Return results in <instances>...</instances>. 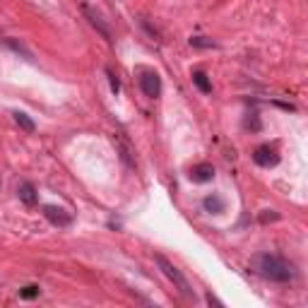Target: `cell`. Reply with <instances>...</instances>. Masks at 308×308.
Returning a JSON list of instances; mask_svg holds the SVG:
<instances>
[{
  "mask_svg": "<svg viewBox=\"0 0 308 308\" xmlns=\"http://www.w3.org/2000/svg\"><path fill=\"white\" fill-rule=\"evenodd\" d=\"M44 217L51 222V224H56V227H70L72 224V217L61 210V207H51V205H46L44 207Z\"/></svg>",
  "mask_w": 308,
  "mask_h": 308,
  "instance_id": "5",
  "label": "cell"
},
{
  "mask_svg": "<svg viewBox=\"0 0 308 308\" xmlns=\"http://www.w3.org/2000/svg\"><path fill=\"white\" fill-rule=\"evenodd\" d=\"M154 262H157V267L162 270V275L183 294L185 299H193V289H190V284H188V279L183 277V272L169 260V258H164V255H154Z\"/></svg>",
  "mask_w": 308,
  "mask_h": 308,
  "instance_id": "2",
  "label": "cell"
},
{
  "mask_svg": "<svg viewBox=\"0 0 308 308\" xmlns=\"http://www.w3.org/2000/svg\"><path fill=\"white\" fill-rule=\"evenodd\" d=\"M190 178H193L195 183H207V181L214 178V169H212L210 164H200V166H195V169L190 171Z\"/></svg>",
  "mask_w": 308,
  "mask_h": 308,
  "instance_id": "6",
  "label": "cell"
},
{
  "mask_svg": "<svg viewBox=\"0 0 308 308\" xmlns=\"http://www.w3.org/2000/svg\"><path fill=\"white\" fill-rule=\"evenodd\" d=\"M253 270H255L260 277H265V279H270V282H279V284L294 282V277H296V267H294L289 260H284V258H279V255H270V253L255 255V258H253Z\"/></svg>",
  "mask_w": 308,
  "mask_h": 308,
  "instance_id": "1",
  "label": "cell"
},
{
  "mask_svg": "<svg viewBox=\"0 0 308 308\" xmlns=\"http://www.w3.org/2000/svg\"><path fill=\"white\" fill-rule=\"evenodd\" d=\"M17 193H19V200H22L24 205H36V190H34L32 183H22Z\"/></svg>",
  "mask_w": 308,
  "mask_h": 308,
  "instance_id": "8",
  "label": "cell"
},
{
  "mask_svg": "<svg viewBox=\"0 0 308 308\" xmlns=\"http://www.w3.org/2000/svg\"><path fill=\"white\" fill-rule=\"evenodd\" d=\"M19 296H22V299H34V296H39V287H36V284H29V287H24V289L19 292Z\"/></svg>",
  "mask_w": 308,
  "mask_h": 308,
  "instance_id": "12",
  "label": "cell"
},
{
  "mask_svg": "<svg viewBox=\"0 0 308 308\" xmlns=\"http://www.w3.org/2000/svg\"><path fill=\"white\" fill-rule=\"evenodd\" d=\"M15 123L19 125L22 130H27V132H34V130H36V125H34V121H32V118H29L27 113H19V111L15 113Z\"/></svg>",
  "mask_w": 308,
  "mask_h": 308,
  "instance_id": "10",
  "label": "cell"
},
{
  "mask_svg": "<svg viewBox=\"0 0 308 308\" xmlns=\"http://www.w3.org/2000/svg\"><path fill=\"white\" fill-rule=\"evenodd\" d=\"M205 210H210V212H222V210H224V202H222L217 195H210V197H205Z\"/></svg>",
  "mask_w": 308,
  "mask_h": 308,
  "instance_id": "11",
  "label": "cell"
},
{
  "mask_svg": "<svg viewBox=\"0 0 308 308\" xmlns=\"http://www.w3.org/2000/svg\"><path fill=\"white\" fill-rule=\"evenodd\" d=\"M253 162H255L258 166L270 169V166H275V164L279 162V154H277V149H275V147H258V149H255V154H253Z\"/></svg>",
  "mask_w": 308,
  "mask_h": 308,
  "instance_id": "4",
  "label": "cell"
},
{
  "mask_svg": "<svg viewBox=\"0 0 308 308\" xmlns=\"http://www.w3.org/2000/svg\"><path fill=\"white\" fill-rule=\"evenodd\" d=\"M106 75H109V82H111V89L113 92H118L121 89V82H118V75L111 70V67H106Z\"/></svg>",
  "mask_w": 308,
  "mask_h": 308,
  "instance_id": "13",
  "label": "cell"
},
{
  "mask_svg": "<svg viewBox=\"0 0 308 308\" xmlns=\"http://www.w3.org/2000/svg\"><path fill=\"white\" fill-rule=\"evenodd\" d=\"M84 15H87V17H89V22H92V27H97V29H99V32H101V36H104V39H106V41H111V32H109V29H106V24H104V22H101V17H99V15H94V12H92V10H89V7H84Z\"/></svg>",
  "mask_w": 308,
  "mask_h": 308,
  "instance_id": "7",
  "label": "cell"
},
{
  "mask_svg": "<svg viewBox=\"0 0 308 308\" xmlns=\"http://www.w3.org/2000/svg\"><path fill=\"white\" fill-rule=\"evenodd\" d=\"M193 82L197 84V89H200L202 94H210V92H212V84H210V80H207V75H205L202 70L193 72Z\"/></svg>",
  "mask_w": 308,
  "mask_h": 308,
  "instance_id": "9",
  "label": "cell"
},
{
  "mask_svg": "<svg viewBox=\"0 0 308 308\" xmlns=\"http://www.w3.org/2000/svg\"><path fill=\"white\" fill-rule=\"evenodd\" d=\"M190 44H193V46H205V49H212V46H214L212 41H202V36H195V39H190Z\"/></svg>",
  "mask_w": 308,
  "mask_h": 308,
  "instance_id": "14",
  "label": "cell"
},
{
  "mask_svg": "<svg viewBox=\"0 0 308 308\" xmlns=\"http://www.w3.org/2000/svg\"><path fill=\"white\" fill-rule=\"evenodd\" d=\"M140 89L145 92V97L157 99L159 92H162V77L154 70H142L140 72Z\"/></svg>",
  "mask_w": 308,
  "mask_h": 308,
  "instance_id": "3",
  "label": "cell"
}]
</instances>
